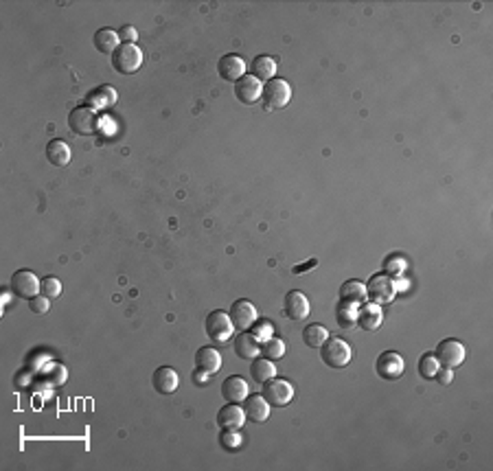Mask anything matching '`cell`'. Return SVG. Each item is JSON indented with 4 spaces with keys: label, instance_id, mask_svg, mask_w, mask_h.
<instances>
[{
    "label": "cell",
    "instance_id": "cell-1",
    "mask_svg": "<svg viewBox=\"0 0 493 471\" xmlns=\"http://www.w3.org/2000/svg\"><path fill=\"white\" fill-rule=\"evenodd\" d=\"M320 359L329 368H344L348 366V362L353 359V351L342 337H327L324 344L320 346Z\"/></svg>",
    "mask_w": 493,
    "mask_h": 471
},
{
    "label": "cell",
    "instance_id": "cell-2",
    "mask_svg": "<svg viewBox=\"0 0 493 471\" xmlns=\"http://www.w3.org/2000/svg\"><path fill=\"white\" fill-rule=\"evenodd\" d=\"M261 99H263V107H266L268 112L281 110V107H285L292 99V86L285 79H270L266 81V86H263Z\"/></svg>",
    "mask_w": 493,
    "mask_h": 471
},
{
    "label": "cell",
    "instance_id": "cell-3",
    "mask_svg": "<svg viewBox=\"0 0 493 471\" xmlns=\"http://www.w3.org/2000/svg\"><path fill=\"white\" fill-rule=\"evenodd\" d=\"M397 294V281L388 274H373L366 283V296L377 305H388Z\"/></svg>",
    "mask_w": 493,
    "mask_h": 471
},
{
    "label": "cell",
    "instance_id": "cell-4",
    "mask_svg": "<svg viewBox=\"0 0 493 471\" xmlns=\"http://www.w3.org/2000/svg\"><path fill=\"white\" fill-rule=\"evenodd\" d=\"M110 57L114 70L121 72V75H132L143 66V51L136 44H121Z\"/></svg>",
    "mask_w": 493,
    "mask_h": 471
},
{
    "label": "cell",
    "instance_id": "cell-5",
    "mask_svg": "<svg viewBox=\"0 0 493 471\" xmlns=\"http://www.w3.org/2000/svg\"><path fill=\"white\" fill-rule=\"evenodd\" d=\"M204 329H207V335L211 337L213 342H228L233 337V331H235V324L231 320L226 311H220L215 309L207 316V322H204Z\"/></svg>",
    "mask_w": 493,
    "mask_h": 471
},
{
    "label": "cell",
    "instance_id": "cell-6",
    "mask_svg": "<svg viewBox=\"0 0 493 471\" xmlns=\"http://www.w3.org/2000/svg\"><path fill=\"white\" fill-rule=\"evenodd\" d=\"M68 127L79 136H90L99 127V116L90 105H79L68 114Z\"/></svg>",
    "mask_w": 493,
    "mask_h": 471
},
{
    "label": "cell",
    "instance_id": "cell-7",
    "mask_svg": "<svg viewBox=\"0 0 493 471\" xmlns=\"http://www.w3.org/2000/svg\"><path fill=\"white\" fill-rule=\"evenodd\" d=\"M263 399L270 404V408H283L292 401L294 397V388L290 381H285L281 377H272L263 384Z\"/></svg>",
    "mask_w": 493,
    "mask_h": 471
},
{
    "label": "cell",
    "instance_id": "cell-8",
    "mask_svg": "<svg viewBox=\"0 0 493 471\" xmlns=\"http://www.w3.org/2000/svg\"><path fill=\"white\" fill-rule=\"evenodd\" d=\"M375 370L381 379L386 381H395L403 375L406 370V359L397 353V351H384L379 357H377V364H375Z\"/></svg>",
    "mask_w": 493,
    "mask_h": 471
},
{
    "label": "cell",
    "instance_id": "cell-9",
    "mask_svg": "<svg viewBox=\"0 0 493 471\" xmlns=\"http://www.w3.org/2000/svg\"><path fill=\"white\" fill-rule=\"evenodd\" d=\"M437 359L439 364L445 366V368H456L461 366L465 362V346L461 340H454V337H448V340L439 342L437 346Z\"/></svg>",
    "mask_w": 493,
    "mask_h": 471
},
{
    "label": "cell",
    "instance_id": "cell-10",
    "mask_svg": "<svg viewBox=\"0 0 493 471\" xmlns=\"http://www.w3.org/2000/svg\"><path fill=\"white\" fill-rule=\"evenodd\" d=\"M40 285H42V281H38V276H35V272H31V270H18L14 276H11V289H14V294L20 298L31 300L33 296H38Z\"/></svg>",
    "mask_w": 493,
    "mask_h": 471
},
{
    "label": "cell",
    "instance_id": "cell-11",
    "mask_svg": "<svg viewBox=\"0 0 493 471\" xmlns=\"http://www.w3.org/2000/svg\"><path fill=\"white\" fill-rule=\"evenodd\" d=\"M283 313L290 320L294 322H300L309 316V300L303 292H298V289H290V292L285 294L283 298Z\"/></svg>",
    "mask_w": 493,
    "mask_h": 471
},
{
    "label": "cell",
    "instance_id": "cell-12",
    "mask_svg": "<svg viewBox=\"0 0 493 471\" xmlns=\"http://www.w3.org/2000/svg\"><path fill=\"white\" fill-rule=\"evenodd\" d=\"M228 316H231L235 329L239 331H248L250 324L257 320V307L250 303V300L242 298V300H235L231 305V311H228Z\"/></svg>",
    "mask_w": 493,
    "mask_h": 471
},
{
    "label": "cell",
    "instance_id": "cell-13",
    "mask_svg": "<svg viewBox=\"0 0 493 471\" xmlns=\"http://www.w3.org/2000/svg\"><path fill=\"white\" fill-rule=\"evenodd\" d=\"M261 92H263V83L252 75H244L242 79L235 81V96H237V101L244 105L257 103L261 99Z\"/></svg>",
    "mask_w": 493,
    "mask_h": 471
},
{
    "label": "cell",
    "instance_id": "cell-14",
    "mask_svg": "<svg viewBox=\"0 0 493 471\" xmlns=\"http://www.w3.org/2000/svg\"><path fill=\"white\" fill-rule=\"evenodd\" d=\"M246 70H248L246 59L239 57V55H235V53L224 55L220 62H218V72H220V77H222L224 81H237V79H242V77L246 75Z\"/></svg>",
    "mask_w": 493,
    "mask_h": 471
},
{
    "label": "cell",
    "instance_id": "cell-15",
    "mask_svg": "<svg viewBox=\"0 0 493 471\" xmlns=\"http://www.w3.org/2000/svg\"><path fill=\"white\" fill-rule=\"evenodd\" d=\"M151 384H154V390L160 392V395H174L180 386V375L171 368V366H160L154 370V377H151Z\"/></svg>",
    "mask_w": 493,
    "mask_h": 471
},
{
    "label": "cell",
    "instance_id": "cell-16",
    "mask_svg": "<svg viewBox=\"0 0 493 471\" xmlns=\"http://www.w3.org/2000/svg\"><path fill=\"white\" fill-rule=\"evenodd\" d=\"M244 412L252 423H266L270 417V404L263 399V395H248L244 399Z\"/></svg>",
    "mask_w": 493,
    "mask_h": 471
},
{
    "label": "cell",
    "instance_id": "cell-17",
    "mask_svg": "<svg viewBox=\"0 0 493 471\" xmlns=\"http://www.w3.org/2000/svg\"><path fill=\"white\" fill-rule=\"evenodd\" d=\"M248 395H250L248 381H246L242 375H233V377H226V379H224V384H222V397H224L228 404H242Z\"/></svg>",
    "mask_w": 493,
    "mask_h": 471
},
{
    "label": "cell",
    "instance_id": "cell-18",
    "mask_svg": "<svg viewBox=\"0 0 493 471\" xmlns=\"http://www.w3.org/2000/svg\"><path fill=\"white\" fill-rule=\"evenodd\" d=\"M381 318H384L381 307L377 303H373V300L362 303L357 309V324L364 331H377L379 324H381Z\"/></svg>",
    "mask_w": 493,
    "mask_h": 471
},
{
    "label": "cell",
    "instance_id": "cell-19",
    "mask_svg": "<svg viewBox=\"0 0 493 471\" xmlns=\"http://www.w3.org/2000/svg\"><path fill=\"white\" fill-rule=\"evenodd\" d=\"M246 423V412L239 404H226L218 412V426L222 430H242Z\"/></svg>",
    "mask_w": 493,
    "mask_h": 471
},
{
    "label": "cell",
    "instance_id": "cell-20",
    "mask_svg": "<svg viewBox=\"0 0 493 471\" xmlns=\"http://www.w3.org/2000/svg\"><path fill=\"white\" fill-rule=\"evenodd\" d=\"M196 368L209 373V375H215L222 368V355L220 351H215L213 346H202L196 353Z\"/></svg>",
    "mask_w": 493,
    "mask_h": 471
},
{
    "label": "cell",
    "instance_id": "cell-21",
    "mask_svg": "<svg viewBox=\"0 0 493 471\" xmlns=\"http://www.w3.org/2000/svg\"><path fill=\"white\" fill-rule=\"evenodd\" d=\"M274 72H276V62L268 55H257L250 62V75L255 79H259L261 83L274 79Z\"/></svg>",
    "mask_w": 493,
    "mask_h": 471
},
{
    "label": "cell",
    "instance_id": "cell-22",
    "mask_svg": "<svg viewBox=\"0 0 493 471\" xmlns=\"http://www.w3.org/2000/svg\"><path fill=\"white\" fill-rule=\"evenodd\" d=\"M233 346H235V353L242 357V359H255V357L259 355V351H261V344H259L248 331L239 333V335L235 337Z\"/></svg>",
    "mask_w": 493,
    "mask_h": 471
},
{
    "label": "cell",
    "instance_id": "cell-23",
    "mask_svg": "<svg viewBox=\"0 0 493 471\" xmlns=\"http://www.w3.org/2000/svg\"><path fill=\"white\" fill-rule=\"evenodd\" d=\"M46 158H49V163L55 167H66L70 163V158H73V154H70L68 143L55 138L46 145Z\"/></svg>",
    "mask_w": 493,
    "mask_h": 471
},
{
    "label": "cell",
    "instance_id": "cell-24",
    "mask_svg": "<svg viewBox=\"0 0 493 471\" xmlns=\"http://www.w3.org/2000/svg\"><path fill=\"white\" fill-rule=\"evenodd\" d=\"M94 48H97L99 53L103 55H112L118 46H121V40H118V33L112 31V29H99L97 33H94Z\"/></svg>",
    "mask_w": 493,
    "mask_h": 471
},
{
    "label": "cell",
    "instance_id": "cell-25",
    "mask_svg": "<svg viewBox=\"0 0 493 471\" xmlns=\"http://www.w3.org/2000/svg\"><path fill=\"white\" fill-rule=\"evenodd\" d=\"M250 377L257 384H266L268 379L276 377V368L272 364V359L266 357H255L250 362Z\"/></svg>",
    "mask_w": 493,
    "mask_h": 471
},
{
    "label": "cell",
    "instance_id": "cell-26",
    "mask_svg": "<svg viewBox=\"0 0 493 471\" xmlns=\"http://www.w3.org/2000/svg\"><path fill=\"white\" fill-rule=\"evenodd\" d=\"M366 285L359 281H346L340 287V300H346V303H355L362 305L366 303Z\"/></svg>",
    "mask_w": 493,
    "mask_h": 471
},
{
    "label": "cell",
    "instance_id": "cell-27",
    "mask_svg": "<svg viewBox=\"0 0 493 471\" xmlns=\"http://www.w3.org/2000/svg\"><path fill=\"white\" fill-rule=\"evenodd\" d=\"M357 309L359 305L355 303H346V300H340L338 307H335V320L342 329H351L357 324Z\"/></svg>",
    "mask_w": 493,
    "mask_h": 471
},
{
    "label": "cell",
    "instance_id": "cell-28",
    "mask_svg": "<svg viewBox=\"0 0 493 471\" xmlns=\"http://www.w3.org/2000/svg\"><path fill=\"white\" fill-rule=\"evenodd\" d=\"M329 337V331L322 327L318 322H311L303 329V342L309 346V348H320L324 344V340Z\"/></svg>",
    "mask_w": 493,
    "mask_h": 471
},
{
    "label": "cell",
    "instance_id": "cell-29",
    "mask_svg": "<svg viewBox=\"0 0 493 471\" xmlns=\"http://www.w3.org/2000/svg\"><path fill=\"white\" fill-rule=\"evenodd\" d=\"M88 101H90V107H107L116 101V90L110 86H101L88 94Z\"/></svg>",
    "mask_w": 493,
    "mask_h": 471
},
{
    "label": "cell",
    "instance_id": "cell-30",
    "mask_svg": "<svg viewBox=\"0 0 493 471\" xmlns=\"http://www.w3.org/2000/svg\"><path fill=\"white\" fill-rule=\"evenodd\" d=\"M417 368H419V375L423 377V379H434L441 364H439V359H437L434 353H426V355H421Z\"/></svg>",
    "mask_w": 493,
    "mask_h": 471
},
{
    "label": "cell",
    "instance_id": "cell-31",
    "mask_svg": "<svg viewBox=\"0 0 493 471\" xmlns=\"http://www.w3.org/2000/svg\"><path fill=\"white\" fill-rule=\"evenodd\" d=\"M266 359H281L285 355V342L279 340V337H270L261 344V351H259Z\"/></svg>",
    "mask_w": 493,
    "mask_h": 471
},
{
    "label": "cell",
    "instance_id": "cell-32",
    "mask_svg": "<svg viewBox=\"0 0 493 471\" xmlns=\"http://www.w3.org/2000/svg\"><path fill=\"white\" fill-rule=\"evenodd\" d=\"M248 333H250L252 337H255V340H257L259 344H263V342L270 340V337H272L274 327H272V322H270V320H255V322L250 324Z\"/></svg>",
    "mask_w": 493,
    "mask_h": 471
},
{
    "label": "cell",
    "instance_id": "cell-33",
    "mask_svg": "<svg viewBox=\"0 0 493 471\" xmlns=\"http://www.w3.org/2000/svg\"><path fill=\"white\" fill-rule=\"evenodd\" d=\"M406 270H408V261L401 255H390L386 261H384V274L392 276V279H399V276H403Z\"/></svg>",
    "mask_w": 493,
    "mask_h": 471
},
{
    "label": "cell",
    "instance_id": "cell-34",
    "mask_svg": "<svg viewBox=\"0 0 493 471\" xmlns=\"http://www.w3.org/2000/svg\"><path fill=\"white\" fill-rule=\"evenodd\" d=\"M220 445L226 452H237L239 448H242V437H239L237 430H222Z\"/></svg>",
    "mask_w": 493,
    "mask_h": 471
},
{
    "label": "cell",
    "instance_id": "cell-35",
    "mask_svg": "<svg viewBox=\"0 0 493 471\" xmlns=\"http://www.w3.org/2000/svg\"><path fill=\"white\" fill-rule=\"evenodd\" d=\"M40 294H44L46 298H57L62 294V283H59L55 276H46V279H42Z\"/></svg>",
    "mask_w": 493,
    "mask_h": 471
},
{
    "label": "cell",
    "instance_id": "cell-36",
    "mask_svg": "<svg viewBox=\"0 0 493 471\" xmlns=\"http://www.w3.org/2000/svg\"><path fill=\"white\" fill-rule=\"evenodd\" d=\"M49 300L51 298H46L44 294H38V296H33L31 300H29V309L33 311V313H46L49 311Z\"/></svg>",
    "mask_w": 493,
    "mask_h": 471
},
{
    "label": "cell",
    "instance_id": "cell-37",
    "mask_svg": "<svg viewBox=\"0 0 493 471\" xmlns=\"http://www.w3.org/2000/svg\"><path fill=\"white\" fill-rule=\"evenodd\" d=\"M116 33H118V40H121V44H134L136 38H138V31L134 27H129V24L121 27V31H116Z\"/></svg>",
    "mask_w": 493,
    "mask_h": 471
},
{
    "label": "cell",
    "instance_id": "cell-38",
    "mask_svg": "<svg viewBox=\"0 0 493 471\" xmlns=\"http://www.w3.org/2000/svg\"><path fill=\"white\" fill-rule=\"evenodd\" d=\"M434 379H437L441 386H450V384H452V379H454V375H452V368H445V366H441V368L437 370Z\"/></svg>",
    "mask_w": 493,
    "mask_h": 471
},
{
    "label": "cell",
    "instance_id": "cell-39",
    "mask_svg": "<svg viewBox=\"0 0 493 471\" xmlns=\"http://www.w3.org/2000/svg\"><path fill=\"white\" fill-rule=\"evenodd\" d=\"M209 373H204V370H200V368H196L193 370V384H198V386H207L209 384Z\"/></svg>",
    "mask_w": 493,
    "mask_h": 471
}]
</instances>
